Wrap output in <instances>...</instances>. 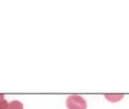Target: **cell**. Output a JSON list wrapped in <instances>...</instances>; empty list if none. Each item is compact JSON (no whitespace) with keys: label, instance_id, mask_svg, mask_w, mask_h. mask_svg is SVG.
I'll list each match as a JSON object with an SVG mask.
<instances>
[{"label":"cell","instance_id":"obj_4","mask_svg":"<svg viewBox=\"0 0 129 109\" xmlns=\"http://www.w3.org/2000/svg\"><path fill=\"white\" fill-rule=\"evenodd\" d=\"M8 105H9V102L4 99L2 101L0 102V109H8Z\"/></svg>","mask_w":129,"mask_h":109},{"label":"cell","instance_id":"obj_2","mask_svg":"<svg viewBox=\"0 0 129 109\" xmlns=\"http://www.w3.org/2000/svg\"><path fill=\"white\" fill-rule=\"evenodd\" d=\"M104 97L111 102H118L124 98L123 94H105Z\"/></svg>","mask_w":129,"mask_h":109},{"label":"cell","instance_id":"obj_5","mask_svg":"<svg viewBox=\"0 0 129 109\" xmlns=\"http://www.w3.org/2000/svg\"><path fill=\"white\" fill-rule=\"evenodd\" d=\"M4 97H5V96L3 94H0V102L4 100Z\"/></svg>","mask_w":129,"mask_h":109},{"label":"cell","instance_id":"obj_1","mask_svg":"<svg viewBox=\"0 0 129 109\" xmlns=\"http://www.w3.org/2000/svg\"><path fill=\"white\" fill-rule=\"evenodd\" d=\"M66 105L68 109H87V102L81 96L71 95L67 97Z\"/></svg>","mask_w":129,"mask_h":109},{"label":"cell","instance_id":"obj_3","mask_svg":"<svg viewBox=\"0 0 129 109\" xmlns=\"http://www.w3.org/2000/svg\"><path fill=\"white\" fill-rule=\"evenodd\" d=\"M8 109H23V105L18 100H13L9 102Z\"/></svg>","mask_w":129,"mask_h":109}]
</instances>
